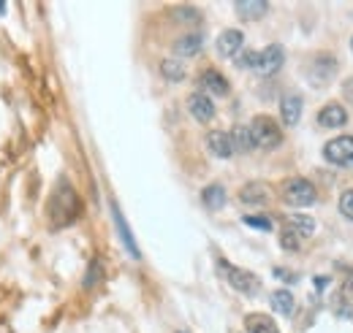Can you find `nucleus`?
<instances>
[{"instance_id":"f257e3e1","label":"nucleus","mask_w":353,"mask_h":333,"mask_svg":"<svg viewBox=\"0 0 353 333\" xmlns=\"http://www.w3.org/2000/svg\"><path fill=\"white\" fill-rule=\"evenodd\" d=\"M250 136H253V144L259 147V149H277L280 144H283V130L280 125L272 120V117H256L253 122H250Z\"/></svg>"},{"instance_id":"f03ea898","label":"nucleus","mask_w":353,"mask_h":333,"mask_svg":"<svg viewBox=\"0 0 353 333\" xmlns=\"http://www.w3.org/2000/svg\"><path fill=\"white\" fill-rule=\"evenodd\" d=\"M77 208H79V201H77L74 190H71L65 182H60L57 193L49 198V214H52V222L60 228V214H65V225H68L71 219H77Z\"/></svg>"},{"instance_id":"7ed1b4c3","label":"nucleus","mask_w":353,"mask_h":333,"mask_svg":"<svg viewBox=\"0 0 353 333\" xmlns=\"http://www.w3.org/2000/svg\"><path fill=\"white\" fill-rule=\"evenodd\" d=\"M315 198H318V193H315L312 182L305 179V176H294V179H288L283 184V201L288 206H310V204H315Z\"/></svg>"},{"instance_id":"20e7f679","label":"nucleus","mask_w":353,"mask_h":333,"mask_svg":"<svg viewBox=\"0 0 353 333\" xmlns=\"http://www.w3.org/2000/svg\"><path fill=\"white\" fill-rule=\"evenodd\" d=\"M218 271H221L223 279H225L234 290L245 292V295H256V292L261 290L259 277H256V274H250V271H245V268H236V266H231V263L221 260V263H218Z\"/></svg>"},{"instance_id":"39448f33","label":"nucleus","mask_w":353,"mask_h":333,"mask_svg":"<svg viewBox=\"0 0 353 333\" xmlns=\"http://www.w3.org/2000/svg\"><path fill=\"white\" fill-rule=\"evenodd\" d=\"M323 158L334 166H353V136H337L323 147Z\"/></svg>"},{"instance_id":"423d86ee","label":"nucleus","mask_w":353,"mask_h":333,"mask_svg":"<svg viewBox=\"0 0 353 333\" xmlns=\"http://www.w3.org/2000/svg\"><path fill=\"white\" fill-rule=\"evenodd\" d=\"M283 63H285V49H283L280 43H269L266 49L259 52L256 74H261V76H272V74H277V71L283 68Z\"/></svg>"},{"instance_id":"0eeeda50","label":"nucleus","mask_w":353,"mask_h":333,"mask_svg":"<svg viewBox=\"0 0 353 333\" xmlns=\"http://www.w3.org/2000/svg\"><path fill=\"white\" fill-rule=\"evenodd\" d=\"M337 74V60L332 54H321L310 63L307 68V79L310 84H329Z\"/></svg>"},{"instance_id":"6e6552de","label":"nucleus","mask_w":353,"mask_h":333,"mask_svg":"<svg viewBox=\"0 0 353 333\" xmlns=\"http://www.w3.org/2000/svg\"><path fill=\"white\" fill-rule=\"evenodd\" d=\"M188 111H190L193 120H199V122H212V117H215V103H212L210 95L193 92V95L188 98Z\"/></svg>"},{"instance_id":"1a4fd4ad","label":"nucleus","mask_w":353,"mask_h":333,"mask_svg":"<svg viewBox=\"0 0 353 333\" xmlns=\"http://www.w3.org/2000/svg\"><path fill=\"white\" fill-rule=\"evenodd\" d=\"M302 111H305L302 95H296V92L283 95V100H280V117H283V125L294 127L299 120H302Z\"/></svg>"},{"instance_id":"9d476101","label":"nucleus","mask_w":353,"mask_h":333,"mask_svg":"<svg viewBox=\"0 0 353 333\" xmlns=\"http://www.w3.org/2000/svg\"><path fill=\"white\" fill-rule=\"evenodd\" d=\"M199 84H201L204 95H210V98H223V95H228V82H225V76H223L221 71H215V68H207V71L199 76Z\"/></svg>"},{"instance_id":"9b49d317","label":"nucleus","mask_w":353,"mask_h":333,"mask_svg":"<svg viewBox=\"0 0 353 333\" xmlns=\"http://www.w3.org/2000/svg\"><path fill=\"white\" fill-rule=\"evenodd\" d=\"M207 149H210V155H215V158H231L234 155V147H231V136L228 133H223V130H212V133H207Z\"/></svg>"},{"instance_id":"f8f14e48","label":"nucleus","mask_w":353,"mask_h":333,"mask_svg":"<svg viewBox=\"0 0 353 333\" xmlns=\"http://www.w3.org/2000/svg\"><path fill=\"white\" fill-rule=\"evenodd\" d=\"M348 122V111L340 106V103H329V106H323L321 111H318V125L321 127H343Z\"/></svg>"},{"instance_id":"ddd939ff","label":"nucleus","mask_w":353,"mask_h":333,"mask_svg":"<svg viewBox=\"0 0 353 333\" xmlns=\"http://www.w3.org/2000/svg\"><path fill=\"white\" fill-rule=\"evenodd\" d=\"M242 43H245L242 30L228 28V30H223L221 39H218V52H221L223 57H236V54L242 52Z\"/></svg>"},{"instance_id":"4468645a","label":"nucleus","mask_w":353,"mask_h":333,"mask_svg":"<svg viewBox=\"0 0 353 333\" xmlns=\"http://www.w3.org/2000/svg\"><path fill=\"white\" fill-rule=\"evenodd\" d=\"M234 11L239 14V19H261L269 11V3L266 0H236Z\"/></svg>"},{"instance_id":"2eb2a0df","label":"nucleus","mask_w":353,"mask_h":333,"mask_svg":"<svg viewBox=\"0 0 353 333\" xmlns=\"http://www.w3.org/2000/svg\"><path fill=\"white\" fill-rule=\"evenodd\" d=\"M112 211H114V222H117V230H120V239H123L125 250L131 252V257L139 260V257H141V252H139L136 241H133V233H131V228H128V222H125V217H123V211H120L117 204H112Z\"/></svg>"},{"instance_id":"dca6fc26","label":"nucleus","mask_w":353,"mask_h":333,"mask_svg":"<svg viewBox=\"0 0 353 333\" xmlns=\"http://www.w3.org/2000/svg\"><path fill=\"white\" fill-rule=\"evenodd\" d=\"M201 49H204V36H201V33H188V36H182V39L174 43V52L179 57H193V54H199Z\"/></svg>"},{"instance_id":"f3484780","label":"nucleus","mask_w":353,"mask_h":333,"mask_svg":"<svg viewBox=\"0 0 353 333\" xmlns=\"http://www.w3.org/2000/svg\"><path fill=\"white\" fill-rule=\"evenodd\" d=\"M266 198H269V193H266V187L261 182H250L239 193V201L248 204V206H261V204H266Z\"/></svg>"},{"instance_id":"a211bd4d","label":"nucleus","mask_w":353,"mask_h":333,"mask_svg":"<svg viewBox=\"0 0 353 333\" xmlns=\"http://www.w3.org/2000/svg\"><path fill=\"white\" fill-rule=\"evenodd\" d=\"M285 225H288V230H294L296 236H305V239L315 233V219L307 214H288Z\"/></svg>"},{"instance_id":"6ab92c4d","label":"nucleus","mask_w":353,"mask_h":333,"mask_svg":"<svg viewBox=\"0 0 353 333\" xmlns=\"http://www.w3.org/2000/svg\"><path fill=\"white\" fill-rule=\"evenodd\" d=\"M228 136H231V147H234V152H250V149H256L253 136H250V127L248 125H236Z\"/></svg>"},{"instance_id":"aec40b11","label":"nucleus","mask_w":353,"mask_h":333,"mask_svg":"<svg viewBox=\"0 0 353 333\" xmlns=\"http://www.w3.org/2000/svg\"><path fill=\"white\" fill-rule=\"evenodd\" d=\"M201 201H204L207 208L218 211V208L225 206V187H223V184H210V187H204V190H201Z\"/></svg>"},{"instance_id":"412c9836","label":"nucleus","mask_w":353,"mask_h":333,"mask_svg":"<svg viewBox=\"0 0 353 333\" xmlns=\"http://www.w3.org/2000/svg\"><path fill=\"white\" fill-rule=\"evenodd\" d=\"M161 74H163V79L166 82H182L185 79V65H182V60H176V57H169V60H163L161 63Z\"/></svg>"},{"instance_id":"4be33fe9","label":"nucleus","mask_w":353,"mask_h":333,"mask_svg":"<svg viewBox=\"0 0 353 333\" xmlns=\"http://www.w3.org/2000/svg\"><path fill=\"white\" fill-rule=\"evenodd\" d=\"M269 303H272V309H274L277 314H291V312H294V295H291L288 290L272 292Z\"/></svg>"},{"instance_id":"5701e85b","label":"nucleus","mask_w":353,"mask_h":333,"mask_svg":"<svg viewBox=\"0 0 353 333\" xmlns=\"http://www.w3.org/2000/svg\"><path fill=\"white\" fill-rule=\"evenodd\" d=\"M248 333H280L274 320H269L266 314H250L248 317Z\"/></svg>"},{"instance_id":"b1692460","label":"nucleus","mask_w":353,"mask_h":333,"mask_svg":"<svg viewBox=\"0 0 353 333\" xmlns=\"http://www.w3.org/2000/svg\"><path fill=\"white\" fill-rule=\"evenodd\" d=\"M234 63H236V68H253V71H256V65H259V52H253V49L239 52V54L234 57Z\"/></svg>"},{"instance_id":"393cba45","label":"nucleus","mask_w":353,"mask_h":333,"mask_svg":"<svg viewBox=\"0 0 353 333\" xmlns=\"http://www.w3.org/2000/svg\"><path fill=\"white\" fill-rule=\"evenodd\" d=\"M299 244H302V241H299V236H296L294 230L285 228V230L280 233V247H283V250L294 252V250H299Z\"/></svg>"},{"instance_id":"a878e982","label":"nucleus","mask_w":353,"mask_h":333,"mask_svg":"<svg viewBox=\"0 0 353 333\" xmlns=\"http://www.w3.org/2000/svg\"><path fill=\"white\" fill-rule=\"evenodd\" d=\"M340 211H343L345 219H351L353 222V190H348V193L340 195Z\"/></svg>"},{"instance_id":"bb28decb","label":"nucleus","mask_w":353,"mask_h":333,"mask_svg":"<svg viewBox=\"0 0 353 333\" xmlns=\"http://www.w3.org/2000/svg\"><path fill=\"white\" fill-rule=\"evenodd\" d=\"M242 222L250 225V228H259V230H272V219H266V217H253V214H248V217H242Z\"/></svg>"},{"instance_id":"cd10ccee","label":"nucleus","mask_w":353,"mask_h":333,"mask_svg":"<svg viewBox=\"0 0 353 333\" xmlns=\"http://www.w3.org/2000/svg\"><path fill=\"white\" fill-rule=\"evenodd\" d=\"M343 298H345L348 303H353V271L348 277H343Z\"/></svg>"},{"instance_id":"c85d7f7f","label":"nucleus","mask_w":353,"mask_h":333,"mask_svg":"<svg viewBox=\"0 0 353 333\" xmlns=\"http://www.w3.org/2000/svg\"><path fill=\"white\" fill-rule=\"evenodd\" d=\"M176 14H179L176 19H185V22H196V19H199V11H196V8H179Z\"/></svg>"},{"instance_id":"c756f323","label":"nucleus","mask_w":353,"mask_h":333,"mask_svg":"<svg viewBox=\"0 0 353 333\" xmlns=\"http://www.w3.org/2000/svg\"><path fill=\"white\" fill-rule=\"evenodd\" d=\"M98 274H101V263H92L90 266V271H88V279H85V285H92V282H98Z\"/></svg>"},{"instance_id":"7c9ffc66","label":"nucleus","mask_w":353,"mask_h":333,"mask_svg":"<svg viewBox=\"0 0 353 333\" xmlns=\"http://www.w3.org/2000/svg\"><path fill=\"white\" fill-rule=\"evenodd\" d=\"M274 277L283 279V282H296V277H294L291 271H285V268H274Z\"/></svg>"},{"instance_id":"2f4dec72","label":"nucleus","mask_w":353,"mask_h":333,"mask_svg":"<svg viewBox=\"0 0 353 333\" xmlns=\"http://www.w3.org/2000/svg\"><path fill=\"white\" fill-rule=\"evenodd\" d=\"M343 98H345L348 103H353V76L345 84H343Z\"/></svg>"},{"instance_id":"473e14b6","label":"nucleus","mask_w":353,"mask_h":333,"mask_svg":"<svg viewBox=\"0 0 353 333\" xmlns=\"http://www.w3.org/2000/svg\"><path fill=\"white\" fill-rule=\"evenodd\" d=\"M3 11H6V3H0V14H3Z\"/></svg>"},{"instance_id":"72a5a7b5","label":"nucleus","mask_w":353,"mask_h":333,"mask_svg":"<svg viewBox=\"0 0 353 333\" xmlns=\"http://www.w3.org/2000/svg\"><path fill=\"white\" fill-rule=\"evenodd\" d=\"M351 52H353V39H351Z\"/></svg>"}]
</instances>
